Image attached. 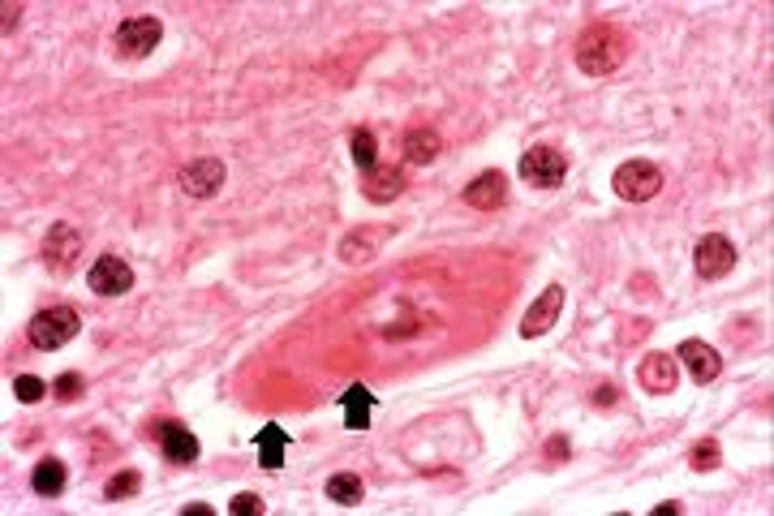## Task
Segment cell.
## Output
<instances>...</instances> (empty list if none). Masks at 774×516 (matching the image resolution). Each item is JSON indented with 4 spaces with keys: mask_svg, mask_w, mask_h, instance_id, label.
I'll return each mask as SVG.
<instances>
[{
    "mask_svg": "<svg viewBox=\"0 0 774 516\" xmlns=\"http://www.w3.org/2000/svg\"><path fill=\"white\" fill-rule=\"evenodd\" d=\"M628 61V35L620 31V26H611V22H594V26H585V35L577 39V65H581V74H590V78H602V74H615Z\"/></svg>",
    "mask_w": 774,
    "mask_h": 516,
    "instance_id": "cell-1",
    "label": "cell"
},
{
    "mask_svg": "<svg viewBox=\"0 0 774 516\" xmlns=\"http://www.w3.org/2000/svg\"><path fill=\"white\" fill-rule=\"evenodd\" d=\"M82 332V314L74 306H48V310H39L31 327H26V336H31L35 349L43 353H52V349H65L69 340H78Z\"/></svg>",
    "mask_w": 774,
    "mask_h": 516,
    "instance_id": "cell-2",
    "label": "cell"
},
{
    "mask_svg": "<svg viewBox=\"0 0 774 516\" xmlns=\"http://www.w3.org/2000/svg\"><path fill=\"white\" fill-rule=\"evenodd\" d=\"M164 39V22L155 18V13H138V18H125L117 31H112V52L121 56V61H142V56H151L160 48Z\"/></svg>",
    "mask_w": 774,
    "mask_h": 516,
    "instance_id": "cell-3",
    "label": "cell"
},
{
    "mask_svg": "<svg viewBox=\"0 0 774 516\" xmlns=\"http://www.w3.org/2000/svg\"><path fill=\"white\" fill-rule=\"evenodd\" d=\"M611 190L624 198V203H650V198L663 190V168L654 160H628L611 172Z\"/></svg>",
    "mask_w": 774,
    "mask_h": 516,
    "instance_id": "cell-4",
    "label": "cell"
},
{
    "mask_svg": "<svg viewBox=\"0 0 774 516\" xmlns=\"http://www.w3.org/2000/svg\"><path fill=\"white\" fill-rule=\"evenodd\" d=\"M568 177V155L559 147H529L521 155V181L534 190H555Z\"/></svg>",
    "mask_w": 774,
    "mask_h": 516,
    "instance_id": "cell-5",
    "label": "cell"
},
{
    "mask_svg": "<svg viewBox=\"0 0 774 516\" xmlns=\"http://www.w3.org/2000/svg\"><path fill=\"white\" fill-rule=\"evenodd\" d=\"M86 284H91L95 297H125L134 289V267L117 254H104L91 263V271H86Z\"/></svg>",
    "mask_w": 774,
    "mask_h": 516,
    "instance_id": "cell-6",
    "label": "cell"
},
{
    "mask_svg": "<svg viewBox=\"0 0 774 516\" xmlns=\"http://www.w3.org/2000/svg\"><path fill=\"white\" fill-rule=\"evenodd\" d=\"M693 267H697L701 280H723V276H731V267H736V246H731V237H723V233L701 237L697 250H693Z\"/></svg>",
    "mask_w": 774,
    "mask_h": 516,
    "instance_id": "cell-7",
    "label": "cell"
},
{
    "mask_svg": "<svg viewBox=\"0 0 774 516\" xmlns=\"http://www.w3.org/2000/svg\"><path fill=\"white\" fill-rule=\"evenodd\" d=\"M147 435L160 443V452H164V461L168 465H194L198 461V439H194V430H185L181 422H155Z\"/></svg>",
    "mask_w": 774,
    "mask_h": 516,
    "instance_id": "cell-8",
    "label": "cell"
},
{
    "mask_svg": "<svg viewBox=\"0 0 774 516\" xmlns=\"http://www.w3.org/2000/svg\"><path fill=\"white\" fill-rule=\"evenodd\" d=\"M78 254H82V233H78V228L74 224H52L48 237H43V263H48L56 276H69Z\"/></svg>",
    "mask_w": 774,
    "mask_h": 516,
    "instance_id": "cell-9",
    "label": "cell"
},
{
    "mask_svg": "<svg viewBox=\"0 0 774 516\" xmlns=\"http://www.w3.org/2000/svg\"><path fill=\"white\" fill-rule=\"evenodd\" d=\"M224 164L215 160V155H198V160H190L181 172H177V181H181V190L190 194V198H211V194H220V185H224Z\"/></svg>",
    "mask_w": 774,
    "mask_h": 516,
    "instance_id": "cell-10",
    "label": "cell"
},
{
    "mask_svg": "<svg viewBox=\"0 0 774 516\" xmlns=\"http://www.w3.org/2000/svg\"><path fill=\"white\" fill-rule=\"evenodd\" d=\"M637 379L650 396H667L676 392V379H680V362L676 353H645L637 362Z\"/></svg>",
    "mask_w": 774,
    "mask_h": 516,
    "instance_id": "cell-11",
    "label": "cell"
},
{
    "mask_svg": "<svg viewBox=\"0 0 774 516\" xmlns=\"http://www.w3.org/2000/svg\"><path fill=\"white\" fill-rule=\"evenodd\" d=\"M676 362H684V370L693 375V383H714L723 375V357L706 340H684L676 349Z\"/></svg>",
    "mask_w": 774,
    "mask_h": 516,
    "instance_id": "cell-12",
    "label": "cell"
},
{
    "mask_svg": "<svg viewBox=\"0 0 774 516\" xmlns=\"http://www.w3.org/2000/svg\"><path fill=\"white\" fill-rule=\"evenodd\" d=\"M465 203L473 207V211H499L508 203V177L499 168H491V172H478L469 185H465Z\"/></svg>",
    "mask_w": 774,
    "mask_h": 516,
    "instance_id": "cell-13",
    "label": "cell"
},
{
    "mask_svg": "<svg viewBox=\"0 0 774 516\" xmlns=\"http://www.w3.org/2000/svg\"><path fill=\"white\" fill-rule=\"evenodd\" d=\"M559 310H564V289H559V284H551V289H542V297L525 310L521 336H525V340H538L542 332H551L555 319H559Z\"/></svg>",
    "mask_w": 774,
    "mask_h": 516,
    "instance_id": "cell-14",
    "label": "cell"
},
{
    "mask_svg": "<svg viewBox=\"0 0 774 516\" xmlns=\"http://www.w3.org/2000/svg\"><path fill=\"white\" fill-rule=\"evenodd\" d=\"M362 194L366 203H396L400 194H405V172L396 164H375L362 172Z\"/></svg>",
    "mask_w": 774,
    "mask_h": 516,
    "instance_id": "cell-15",
    "label": "cell"
},
{
    "mask_svg": "<svg viewBox=\"0 0 774 516\" xmlns=\"http://www.w3.org/2000/svg\"><path fill=\"white\" fill-rule=\"evenodd\" d=\"M439 151H443L439 129L413 125L409 134H405V160H409V164H435V160H439Z\"/></svg>",
    "mask_w": 774,
    "mask_h": 516,
    "instance_id": "cell-16",
    "label": "cell"
},
{
    "mask_svg": "<svg viewBox=\"0 0 774 516\" xmlns=\"http://www.w3.org/2000/svg\"><path fill=\"white\" fill-rule=\"evenodd\" d=\"M383 228H357V233H349L340 241V258L344 263H366V258H375L379 246H383Z\"/></svg>",
    "mask_w": 774,
    "mask_h": 516,
    "instance_id": "cell-17",
    "label": "cell"
},
{
    "mask_svg": "<svg viewBox=\"0 0 774 516\" xmlns=\"http://www.w3.org/2000/svg\"><path fill=\"white\" fill-rule=\"evenodd\" d=\"M340 409H344V426H349V430H370V409H375V396H370L362 383H353L349 392L340 396Z\"/></svg>",
    "mask_w": 774,
    "mask_h": 516,
    "instance_id": "cell-18",
    "label": "cell"
},
{
    "mask_svg": "<svg viewBox=\"0 0 774 516\" xmlns=\"http://www.w3.org/2000/svg\"><path fill=\"white\" fill-rule=\"evenodd\" d=\"M254 448H258V465H263V469H280L284 465V448H289V435H284V426L267 422L263 430H258Z\"/></svg>",
    "mask_w": 774,
    "mask_h": 516,
    "instance_id": "cell-19",
    "label": "cell"
},
{
    "mask_svg": "<svg viewBox=\"0 0 774 516\" xmlns=\"http://www.w3.org/2000/svg\"><path fill=\"white\" fill-rule=\"evenodd\" d=\"M323 491H327V499H332V504L357 508V504H362V495H366V486H362V478H357V473H332Z\"/></svg>",
    "mask_w": 774,
    "mask_h": 516,
    "instance_id": "cell-20",
    "label": "cell"
},
{
    "mask_svg": "<svg viewBox=\"0 0 774 516\" xmlns=\"http://www.w3.org/2000/svg\"><path fill=\"white\" fill-rule=\"evenodd\" d=\"M31 486H35V495L43 499H56L65 491V465L56 461V456H48V461H39L35 473H31Z\"/></svg>",
    "mask_w": 774,
    "mask_h": 516,
    "instance_id": "cell-21",
    "label": "cell"
},
{
    "mask_svg": "<svg viewBox=\"0 0 774 516\" xmlns=\"http://www.w3.org/2000/svg\"><path fill=\"white\" fill-rule=\"evenodd\" d=\"M349 155H353V164L357 168H375L379 164V138L370 134V129H353L349 134Z\"/></svg>",
    "mask_w": 774,
    "mask_h": 516,
    "instance_id": "cell-22",
    "label": "cell"
},
{
    "mask_svg": "<svg viewBox=\"0 0 774 516\" xmlns=\"http://www.w3.org/2000/svg\"><path fill=\"white\" fill-rule=\"evenodd\" d=\"M142 491V473L138 469H121V473H112L108 486H104V499L108 504H121V499H134Z\"/></svg>",
    "mask_w": 774,
    "mask_h": 516,
    "instance_id": "cell-23",
    "label": "cell"
},
{
    "mask_svg": "<svg viewBox=\"0 0 774 516\" xmlns=\"http://www.w3.org/2000/svg\"><path fill=\"white\" fill-rule=\"evenodd\" d=\"M688 465L701 469V473L719 469V465H723V448H719V439H701V443H693V452H688Z\"/></svg>",
    "mask_w": 774,
    "mask_h": 516,
    "instance_id": "cell-24",
    "label": "cell"
},
{
    "mask_svg": "<svg viewBox=\"0 0 774 516\" xmlns=\"http://www.w3.org/2000/svg\"><path fill=\"white\" fill-rule=\"evenodd\" d=\"M13 396H18L22 405H39L43 396H52V383H43L39 375H18L13 379Z\"/></svg>",
    "mask_w": 774,
    "mask_h": 516,
    "instance_id": "cell-25",
    "label": "cell"
},
{
    "mask_svg": "<svg viewBox=\"0 0 774 516\" xmlns=\"http://www.w3.org/2000/svg\"><path fill=\"white\" fill-rule=\"evenodd\" d=\"M82 392H86V379L78 375V370H65V375H56V383H52V396L65 400V405L69 400H78Z\"/></svg>",
    "mask_w": 774,
    "mask_h": 516,
    "instance_id": "cell-26",
    "label": "cell"
},
{
    "mask_svg": "<svg viewBox=\"0 0 774 516\" xmlns=\"http://www.w3.org/2000/svg\"><path fill=\"white\" fill-rule=\"evenodd\" d=\"M228 512H233V516H263L267 504H263V499H258L254 491H246V495H237L233 504H228Z\"/></svg>",
    "mask_w": 774,
    "mask_h": 516,
    "instance_id": "cell-27",
    "label": "cell"
},
{
    "mask_svg": "<svg viewBox=\"0 0 774 516\" xmlns=\"http://www.w3.org/2000/svg\"><path fill=\"white\" fill-rule=\"evenodd\" d=\"M594 400H598V405H602V409H607V405H615V387H611V383H602V387H598V396H594Z\"/></svg>",
    "mask_w": 774,
    "mask_h": 516,
    "instance_id": "cell-28",
    "label": "cell"
},
{
    "mask_svg": "<svg viewBox=\"0 0 774 516\" xmlns=\"http://www.w3.org/2000/svg\"><path fill=\"white\" fill-rule=\"evenodd\" d=\"M18 13H22V5H5V35L18 26Z\"/></svg>",
    "mask_w": 774,
    "mask_h": 516,
    "instance_id": "cell-29",
    "label": "cell"
},
{
    "mask_svg": "<svg viewBox=\"0 0 774 516\" xmlns=\"http://www.w3.org/2000/svg\"><path fill=\"white\" fill-rule=\"evenodd\" d=\"M547 456H568V443L564 439H551L547 443Z\"/></svg>",
    "mask_w": 774,
    "mask_h": 516,
    "instance_id": "cell-30",
    "label": "cell"
},
{
    "mask_svg": "<svg viewBox=\"0 0 774 516\" xmlns=\"http://www.w3.org/2000/svg\"><path fill=\"white\" fill-rule=\"evenodd\" d=\"M181 516H211L207 504H190V508H181Z\"/></svg>",
    "mask_w": 774,
    "mask_h": 516,
    "instance_id": "cell-31",
    "label": "cell"
}]
</instances>
